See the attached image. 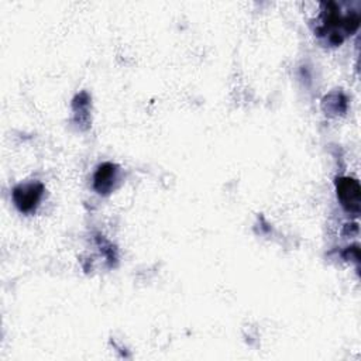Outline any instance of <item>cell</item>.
Returning <instances> with one entry per match:
<instances>
[{
    "instance_id": "1",
    "label": "cell",
    "mask_w": 361,
    "mask_h": 361,
    "mask_svg": "<svg viewBox=\"0 0 361 361\" xmlns=\"http://www.w3.org/2000/svg\"><path fill=\"white\" fill-rule=\"evenodd\" d=\"M336 189L343 207L347 212L357 216L360 213V199H361V189L358 182L353 178H337Z\"/></svg>"
},
{
    "instance_id": "2",
    "label": "cell",
    "mask_w": 361,
    "mask_h": 361,
    "mask_svg": "<svg viewBox=\"0 0 361 361\" xmlns=\"http://www.w3.org/2000/svg\"><path fill=\"white\" fill-rule=\"evenodd\" d=\"M44 192V186L38 182L34 183H25V185H18L13 190V200L17 209L23 213H30L32 212Z\"/></svg>"
},
{
    "instance_id": "3",
    "label": "cell",
    "mask_w": 361,
    "mask_h": 361,
    "mask_svg": "<svg viewBox=\"0 0 361 361\" xmlns=\"http://www.w3.org/2000/svg\"><path fill=\"white\" fill-rule=\"evenodd\" d=\"M116 175H117V166L110 164V162H104L102 164L94 176H93V186L99 193H109L113 188V183L116 180Z\"/></svg>"
}]
</instances>
